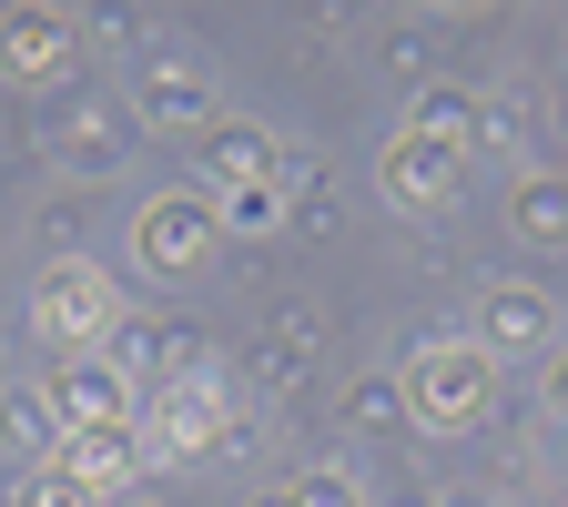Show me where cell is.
<instances>
[{
	"label": "cell",
	"mask_w": 568,
	"mask_h": 507,
	"mask_svg": "<svg viewBox=\"0 0 568 507\" xmlns=\"http://www.w3.org/2000/svg\"><path fill=\"white\" fill-rule=\"evenodd\" d=\"M406 406L426 426H467L487 406V345H426L416 376H406Z\"/></svg>",
	"instance_id": "cell-1"
},
{
	"label": "cell",
	"mask_w": 568,
	"mask_h": 507,
	"mask_svg": "<svg viewBox=\"0 0 568 507\" xmlns=\"http://www.w3.org/2000/svg\"><path fill=\"white\" fill-rule=\"evenodd\" d=\"M31 325H41L51 345H82V335H102V325H112V274H102V264H51V274H41V305H31Z\"/></svg>",
	"instance_id": "cell-2"
},
{
	"label": "cell",
	"mask_w": 568,
	"mask_h": 507,
	"mask_svg": "<svg viewBox=\"0 0 568 507\" xmlns=\"http://www.w3.org/2000/svg\"><path fill=\"white\" fill-rule=\"evenodd\" d=\"M224 437V396H213V376H183L163 406H153V426H142V447L153 457H193V447H213Z\"/></svg>",
	"instance_id": "cell-3"
},
{
	"label": "cell",
	"mask_w": 568,
	"mask_h": 507,
	"mask_svg": "<svg viewBox=\"0 0 568 507\" xmlns=\"http://www.w3.org/2000/svg\"><path fill=\"white\" fill-rule=\"evenodd\" d=\"M132 244H142V264H203V244H213V213H203L193 193H173V203H142Z\"/></svg>",
	"instance_id": "cell-4"
},
{
	"label": "cell",
	"mask_w": 568,
	"mask_h": 507,
	"mask_svg": "<svg viewBox=\"0 0 568 507\" xmlns=\"http://www.w3.org/2000/svg\"><path fill=\"white\" fill-rule=\"evenodd\" d=\"M51 467H61V477H82V487L102 497V487H122V477H132V437H122V426H71Z\"/></svg>",
	"instance_id": "cell-5"
},
{
	"label": "cell",
	"mask_w": 568,
	"mask_h": 507,
	"mask_svg": "<svg viewBox=\"0 0 568 507\" xmlns=\"http://www.w3.org/2000/svg\"><path fill=\"white\" fill-rule=\"evenodd\" d=\"M447 163H457V142H437V132H406L396 153H386V193H416V203H426V193L447 183Z\"/></svg>",
	"instance_id": "cell-6"
},
{
	"label": "cell",
	"mask_w": 568,
	"mask_h": 507,
	"mask_svg": "<svg viewBox=\"0 0 568 507\" xmlns=\"http://www.w3.org/2000/svg\"><path fill=\"white\" fill-rule=\"evenodd\" d=\"M203 92H213L203 71H163V61L142 71V102H153V112H173V122H183V112H203Z\"/></svg>",
	"instance_id": "cell-7"
},
{
	"label": "cell",
	"mask_w": 568,
	"mask_h": 507,
	"mask_svg": "<svg viewBox=\"0 0 568 507\" xmlns=\"http://www.w3.org/2000/svg\"><path fill=\"white\" fill-rule=\"evenodd\" d=\"M487 325H497V345H528V335H548V305H538V295H497Z\"/></svg>",
	"instance_id": "cell-8"
},
{
	"label": "cell",
	"mask_w": 568,
	"mask_h": 507,
	"mask_svg": "<svg viewBox=\"0 0 568 507\" xmlns=\"http://www.w3.org/2000/svg\"><path fill=\"white\" fill-rule=\"evenodd\" d=\"M21 507H92V487H82V477H61V467H41V477L21 487Z\"/></svg>",
	"instance_id": "cell-9"
},
{
	"label": "cell",
	"mask_w": 568,
	"mask_h": 507,
	"mask_svg": "<svg viewBox=\"0 0 568 507\" xmlns=\"http://www.w3.org/2000/svg\"><path fill=\"white\" fill-rule=\"evenodd\" d=\"M558 406H568V366H558Z\"/></svg>",
	"instance_id": "cell-10"
}]
</instances>
